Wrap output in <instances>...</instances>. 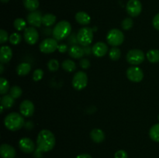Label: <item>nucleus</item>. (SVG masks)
<instances>
[{
  "instance_id": "a19ab883",
  "label": "nucleus",
  "mask_w": 159,
  "mask_h": 158,
  "mask_svg": "<svg viewBox=\"0 0 159 158\" xmlns=\"http://www.w3.org/2000/svg\"><path fill=\"white\" fill-rule=\"evenodd\" d=\"M68 45L65 44V43H61V44L58 45V47H57V50H58L59 52L62 53V54L67 52V51H68Z\"/></svg>"
},
{
  "instance_id": "bb28decb",
  "label": "nucleus",
  "mask_w": 159,
  "mask_h": 158,
  "mask_svg": "<svg viewBox=\"0 0 159 158\" xmlns=\"http://www.w3.org/2000/svg\"><path fill=\"white\" fill-rule=\"evenodd\" d=\"M62 68L67 72H73L76 69V64L73 60H65L62 62Z\"/></svg>"
},
{
  "instance_id": "cd10ccee",
  "label": "nucleus",
  "mask_w": 159,
  "mask_h": 158,
  "mask_svg": "<svg viewBox=\"0 0 159 158\" xmlns=\"http://www.w3.org/2000/svg\"><path fill=\"white\" fill-rule=\"evenodd\" d=\"M109 56H110V58L112 60H118L121 57V51L116 46H113V48H111L109 52Z\"/></svg>"
},
{
  "instance_id": "6ab92c4d",
  "label": "nucleus",
  "mask_w": 159,
  "mask_h": 158,
  "mask_svg": "<svg viewBox=\"0 0 159 158\" xmlns=\"http://www.w3.org/2000/svg\"><path fill=\"white\" fill-rule=\"evenodd\" d=\"M68 54L70 57L75 59H80L85 55L83 48L81 47L79 45H74L71 46L68 50Z\"/></svg>"
},
{
  "instance_id": "f704fd0d",
  "label": "nucleus",
  "mask_w": 159,
  "mask_h": 158,
  "mask_svg": "<svg viewBox=\"0 0 159 158\" xmlns=\"http://www.w3.org/2000/svg\"><path fill=\"white\" fill-rule=\"evenodd\" d=\"M43 77V71L42 69H37L34 71L33 74V79L34 81H39L41 80Z\"/></svg>"
},
{
  "instance_id": "ddd939ff",
  "label": "nucleus",
  "mask_w": 159,
  "mask_h": 158,
  "mask_svg": "<svg viewBox=\"0 0 159 158\" xmlns=\"http://www.w3.org/2000/svg\"><path fill=\"white\" fill-rule=\"evenodd\" d=\"M19 147L25 153H31L35 150L34 141L28 137H23L19 141Z\"/></svg>"
},
{
  "instance_id": "9b49d317",
  "label": "nucleus",
  "mask_w": 159,
  "mask_h": 158,
  "mask_svg": "<svg viewBox=\"0 0 159 158\" xmlns=\"http://www.w3.org/2000/svg\"><path fill=\"white\" fill-rule=\"evenodd\" d=\"M27 22L33 27H40L43 24V15L40 11L30 12L27 15Z\"/></svg>"
},
{
  "instance_id": "2eb2a0df",
  "label": "nucleus",
  "mask_w": 159,
  "mask_h": 158,
  "mask_svg": "<svg viewBox=\"0 0 159 158\" xmlns=\"http://www.w3.org/2000/svg\"><path fill=\"white\" fill-rule=\"evenodd\" d=\"M0 154L2 158H14L16 155V152L11 145L3 143L0 147Z\"/></svg>"
},
{
  "instance_id": "8fccbe9b",
  "label": "nucleus",
  "mask_w": 159,
  "mask_h": 158,
  "mask_svg": "<svg viewBox=\"0 0 159 158\" xmlns=\"http://www.w3.org/2000/svg\"><path fill=\"white\" fill-rule=\"evenodd\" d=\"M158 120H159V116H158Z\"/></svg>"
},
{
  "instance_id": "4468645a",
  "label": "nucleus",
  "mask_w": 159,
  "mask_h": 158,
  "mask_svg": "<svg viewBox=\"0 0 159 158\" xmlns=\"http://www.w3.org/2000/svg\"><path fill=\"white\" fill-rule=\"evenodd\" d=\"M34 105L31 101L24 100L20 105V114L24 117H30L34 112Z\"/></svg>"
},
{
  "instance_id": "c9c22d12",
  "label": "nucleus",
  "mask_w": 159,
  "mask_h": 158,
  "mask_svg": "<svg viewBox=\"0 0 159 158\" xmlns=\"http://www.w3.org/2000/svg\"><path fill=\"white\" fill-rule=\"evenodd\" d=\"M8 39H9V36H8L7 32L2 29L0 30V43L2 44V43H6L8 40Z\"/></svg>"
},
{
  "instance_id": "aec40b11",
  "label": "nucleus",
  "mask_w": 159,
  "mask_h": 158,
  "mask_svg": "<svg viewBox=\"0 0 159 158\" xmlns=\"http://www.w3.org/2000/svg\"><path fill=\"white\" fill-rule=\"evenodd\" d=\"M75 20L79 24L81 25H88L91 22V17L87 12L80 11L75 14Z\"/></svg>"
},
{
  "instance_id": "b1692460",
  "label": "nucleus",
  "mask_w": 159,
  "mask_h": 158,
  "mask_svg": "<svg viewBox=\"0 0 159 158\" xmlns=\"http://www.w3.org/2000/svg\"><path fill=\"white\" fill-rule=\"evenodd\" d=\"M23 5L27 10L34 12L39 7L38 0H23Z\"/></svg>"
},
{
  "instance_id": "f3484780",
  "label": "nucleus",
  "mask_w": 159,
  "mask_h": 158,
  "mask_svg": "<svg viewBox=\"0 0 159 158\" xmlns=\"http://www.w3.org/2000/svg\"><path fill=\"white\" fill-rule=\"evenodd\" d=\"M12 57V50L9 46H2L0 52V61L1 64H6L11 60Z\"/></svg>"
},
{
  "instance_id": "58836bf2",
  "label": "nucleus",
  "mask_w": 159,
  "mask_h": 158,
  "mask_svg": "<svg viewBox=\"0 0 159 158\" xmlns=\"http://www.w3.org/2000/svg\"><path fill=\"white\" fill-rule=\"evenodd\" d=\"M79 64H80V66L82 67L83 69H88V68H89L91 64H90V61L88 60V59L83 58L80 60Z\"/></svg>"
},
{
  "instance_id": "c756f323",
  "label": "nucleus",
  "mask_w": 159,
  "mask_h": 158,
  "mask_svg": "<svg viewBox=\"0 0 159 158\" xmlns=\"http://www.w3.org/2000/svg\"><path fill=\"white\" fill-rule=\"evenodd\" d=\"M23 94V91H22L21 88L17 85H14L9 90V94L14 99H16L20 98Z\"/></svg>"
},
{
  "instance_id": "20e7f679",
  "label": "nucleus",
  "mask_w": 159,
  "mask_h": 158,
  "mask_svg": "<svg viewBox=\"0 0 159 158\" xmlns=\"http://www.w3.org/2000/svg\"><path fill=\"white\" fill-rule=\"evenodd\" d=\"M77 39L81 46H89L93 40V30L90 27L82 28L78 32Z\"/></svg>"
},
{
  "instance_id": "39448f33",
  "label": "nucleus",
  "mask_w": 159,
  "mask_h": 158,
  "mask_svg": "<svg viewBox=\"0 0 159 158\" xmlns=\"http://www.w3.org/2000/svg\"><path fill=\"white\" fill-rule=\"evenodd\" d=\"M107 40L111 46H118L122 44L124 41V35L120 29H112L107 33Z\"/></svg>"
},
{
  "instance_id": "7ed1b4c3",
  "label": "nucleus",
  "mask_w": 159,
  "mask_h": 158,
  "mask_svg": "<svg viewBox=\"0 0 159 158\" xmlns=\"http://www.w3.org/2000/svg\"><path fill=\"white\" fill-rule=\"evenodd\" d=\"M71 33V26L69 22L62 20L56 24L52 30V35L57 40H62L68 38Z\"/></svg>"
},
{
  "instance_id": "72a5a7b5",
  "label": "nucleus",
  "mask_w": 159,
  "mask_h": 158,
  "mask_svg": "<svg viewBox=\"0 0 159 158\" xmlns=\"http://www.w3.org/2000/svg\"><path fill=\"white\" fill-rule=\"evenodd\" d=\"M48 68L49 71H56L58 70L59 68V62L55 59H51L48 61Z\"/></svg>"
},
{
  "instance_id": "423d86ee",
  "label": "nucleus",
  "mask_w": 159,
  "mask_h": 158,
  "mask_svg": "<svg viewBox=\"0 0 159 158\" xmlns=\"http://www.w3.org/2000/svg\"><path fill=\"white\" fill-rule=\"evenodd\" d=\"M127 62L132 65H139L144 62L145 56L144 52L139 49H133L128 51L127 54Z\"/></svg>"
},
{
  "instance_id": "1a4fd4ad",
  "label": "nucleus",
  "mask_w": 159,
  "mask_h": 158,
  "mask_svg": "<svg viewBox=\"0 0 159 158\" xmlns=\"http://www.w3.org/2000/svg\"><path fill=\"white\" fill-rule=\"evenodd\" d=\"M127 77L133 82H141L144 78V72L138 67H130L127 71Z\"/></svg>"
},
{
  "instance_id": "6e6552de",
  "label": "nucleus",
  "mask_w": 159,
  "mask_h": 158,
  "mask_svg": "<svg viewBox=\"0 0 159 158\" xmlns=\"http://www.w3.org/2000/svg\"><path fill=\"white\" fill-rule=\"evenodd\" d=\"M88 76L83 71H79L74 75L72 79V85L76 90H82L87 86Z\"/></svg>"
},
{
  "instance_id": "f8f14e48",
  "label": "nucleus",
  "mask_w": 159,
  "mask_h": 158,
  "mask_svg": "<svg viewBox=\"0 0 159 158\" xmlns=\"http://www.w3.org/2000/svg\"><path fill=\"white\" fill-rule=\"evenodd\" d=\"M24 39L30 45H34L39 40V33L37 29L33 26L25 29Z\"/></svg>"
},
{
  "instance_id": "a211bd4d",
  "label": "nucleus",
  "mask_w": 159,
  "mask_h": 158,
  "mask_svg": "<svg viewBox=\"0 0 159 158\" xmlns=\"http://www.w3.org/2000/svg\"><path fill=\"white\" fill-rule=\"evenodd\" d=\"M90 137L93 142L96 143H100L105 139V133L100 129H94L90 133Z\"/></svg>"
},
{
  "instance_id": "c03bdc74",
  "label": "nucleus",
  "mask_w": 159,
  "mask_h": 158,
  "mask_svg": "<svg viewBox=\"0 0 159 158\" xmlns=\"http://www.w3.org/2000/svg\"><path fill=\"white\" fill-rule=\"evenodd\" d=\"M76 158H93L89 154L87 153H82V154H79L76 156Z\"/></svg>"
},
{
  "instance_id": "473e14b6",
  "label": "nucleus",
  "mask_w": 159,
  "mask_h": 158,
  "mask_svg": "<svg viewBox=\"0 0 159 158\" xmlns=\"http://www.w3.org/2000/svg\"><path fill=\"white\" fill-rule=\"evenodd\" d=\"M22 37L21 35L17 33H13L9 36V42L12 45H17L21 42Z\"/></svg>"
},
{
  "instance_id": "ea45409f",
  "label": "nucleus",
  "mask_w": 159,
  "mask_h": 158,
  "mask_svg": "<svg viewBox=\"0 0 159 158\" xmlns=\"http://www.w3.org/2000/svg\"><path fill=\"white\" fill-rule=\"evenodd\" d=\"M152 24H153V26L155 29L159 30V13L155 15L153 21H152Z\"/></svg>"
},
{
  "instance_id": "4c0bfd02",
  "label": "nucleus",
  "mask_w": 159,
  "mask_h": 158,
  "mask_svg": "<svg viewBox=\"0 0 159 158\" xmlns=\"http://www.w3.org/2000/svg\"><path fill=\"white\" fill-rule=\"evenodd\" d=\"M114 158H128V155L125 150H120L115 153Z\"/></svg>"
},
{
  "instance_id": "79ce46f5",
  "label": "nucleus",
  "mask_w": 159,
  "mask_h": 158,
  "mask_svg": "<svg viewBox=\"0 0 159 158\" xmlns=\"http://www.w3.org/2000/svg\"><path fill=\"white\" fill-rule=\"evenodd\" d=\"M84 52H85V55H90L92 52H93V47L89 46H84Z\"/></svg>"
},
{
  "instance_id": "a18cd8bd",
  "label": "nucleus",
  "mask_w": 159,
  "mask_h": 158,
  "mask_svg": "<svg viewBox=\"0 0 159 158\" xmlns=\"http://www.w3.org/2000/svg\"><path fill=\"white\" fill-rule=\"evenodd\" d=\"M43 33L46 36H48V35H50V34H51V29H43Z\"/></svg>"
},
{
  "instance_id": "7c9ffc66",
  "label": "nucleus",
  "mask_w": 159,
  "mask_h": 158,
  "mask_svg": "<svg viewBox=\"0 0 159 158\" xmlns=\"http://www.w3.org/2000/svg\"><path fill=\"white\" fill-rule=\"evenodd\" d=\"M14 27L16 30L18 31H21L23 29H25L26 27V22L22 18H17L16 19L15 21H14Z\"/></svg>"
},
{
  "instance_id": "4be33fe9",
  "label": "nucleus",
  "mask_w": 159,
  "mask_h": 158,
  "mask_svg": "<svg viewBox=\"0 0 159 158\" xmlns=\"http://www.w3.org/2000/svg\"><path fill=\"white\" fill-rule=\"evenodd\" d=\"M14 99L10 94H5L1 99V105L5 108H10L14 105Z\"/></svg>"
},
{
  "instance_id": "09e8293b",
  "label": "nucleus",
  "mask_w": 159,
  "mask_h": 158,
  "mask_svg": "<svg viewBox=\"0 0 159 158\" xmlns=\"http://www.w3.org/2000/svg\"><path fill=\"white\" fill-rule=\"evenodd\" d=\"M1 1H2V2L6 3V2H9V0H1Z\"/></svg>"
},
{
  "instance_id": "dca6fc26",
  "label": "nucleus",
  "mask_w": 159,
  "mask_h": 158,
  "mask_svg": "<svg viewBox=\"0 0 159 158\" xmlns=\"http://www.w3.org/2000/svg\"><path fill=\"white\" fill-rule=\"evenodd\" d=\"M108 46L104 42H97L93 46V53L96 57H102L107 54Z\"/></svg>"
},
{
  "instance_id": "2f4dec72",
  "label": "nucleus",
  "mask_w": 159,
  "mask_h": 158,
  "mask_svg": "<svg viewBox=\"0 0 159 158\" xmlns=\"http://www.w3.org/2000/svg\"><path fill=\"white\" fill-rule=\"evenodd\" d=\"M133 25L134 21L130 17H127V18L124 19L123 20L122 23H121L123 29H124V30H129V29H130L133 27Z\"/></svg>"
},
{
  "instance_id": "0eeeda50",
  "label": "nucleus",
  "mask_w": 159,
  "mask_h": 158,
  "mask_svg": "<svg viewBox=\"0 0 159 158\" xmlns=\"http://www.w3.org/2000/svg\"><path fill=\"white\" fill-rule=\"evenodd\" d=\"M58 47L57 40L54 38H47L40 43V50L44 54H51L54 53Z\"/></svg>"
},
{
  "instance_id": "c85d7f7f",
  "label": "nucleus",
  "mask_w": 159,
  "mask_h": 158,
  "mask_svg": "<svg viewBox=\"0 0 159 158\" xmlns=\"http://www.w3.org/2000/svg\"><path fill=\"white\" fill-rule=\"evenodd\" d=\"M10 90L8 81L4 77L0 78V94H6Z\"/></svg>"
},
{
  "instance_id": "de8ad7c7",
  "label": "nucleus",
  "mask_w": 159,
  "mask_h": 158,
  "mask_svg": "<svg viewBox=\"0 0 159 158\" xmlns=\"http://www.w3.org/2000/svg\"><path fill=\"white\" fill-rule=\"evenodd\" d=\"M4 107L2 106V105H1V111H0V112L1 113H2L3 112V111H4Z\"/></svg>"
},
{
  "instance_id": "f03ea898",
  "label": "nucleus",
  "mask_w": 159,
  "mask_h": 158,
  "mask_svg": "<svg viewBox=\"0 0 159 158\" xmlns=\"http://www.w3.org/2000/svg\"><path fill=\"white\" fill-rule=\"evenodd\" d=\"M4 125L10 131H17L25 125L24 118L18 112H11L5 118Z\"/></svg>"
},
{
  "instance_id": "e433bc0d",
  "label": "nucleus",
  "mask_w": 159,
  "mask_h": 158,
  "mask_svg": "<svg viewBox=\"0 0 159 158\" xmlns=\"http://www.w3.org/2000/svg\"><path fill=\"white\" fill-rule=\"evenodd\" d=\"M68 42L70 45L71 46H74V45H76V43H79L77 39V35H75V33H71L69 37H68Z\"/></svg>"
},
{
  "instance_id": "412c9836",
  "label": "nucleus",
  "mask_w": 159,
  "mask_h": 158,
  "mask_svg": "<svg viewBox=\"0 0 159 158\" xmlns=\"http://www.w3.org/2000/svg\"><path fill=\"white\" fill-rule=\"evenodd\" d=\"M31 71V65L30 64L23 62V63L20 64L16 68V73L20 76L27 75Z\"/></svg>"
},
{
  "instance_id": "5701e85b",
  "label": "nucleus",
  "mask_w": 159,
  "mask_h": 158,
  "mask_svg": "<svg viewBox=\"0 0 159 158\" xmlns=\"http://www.w3.org/2000/svg\"><path fill=\"white\" fill-rule=\"evenodd\" d=\"M56 16L51 13H47L43 15V24L47 27H50V26H53L55 23Z\"/></svg>"
},
{
  "instance_id": "37998d69",
  "label": "nucleus",
  "mask_w": 159,
  "mask_h": 158,
  "mask_svg": "<svg viewBox=\"0 0 159 158\" xmlns=\"http://www.w3.org/2000/svg\"><path fill=\"white\" fill-rule=\"evenodd\" d=\"M25 127H26L27 129H32L34 128V124H33V122H30V121H28V122H26V123H25Z\"/></svg>"
},
{
  "instance_id": "393cba45",
  "label": "nucleus",
  "mask_w": 159,
  "mask_h": 158,
  "mask_svg": "<svg viewBox=\"0 0 159 158\" xmlns=\"http://www.w3.org/2000/svg\"><path fill=\"white\" fill-rule=\"evenodd\" d=\"M147 58L151 63H158L159 62V50H150L146 54Z\"/></svg>"
},
{
  "instance_id": "9d476101",
  "label": "nucleus",
  "mask_w": 159,
  "mask_h": 158,
  "mask_svg": "<svg viewBox=\"0 0 159 158\" xmlns=\"http://www.w3.org/2000/svg\"><path fill=\"white\" fill-rule=\"evenodd\" d=\"M127 12L131 17H137L142 11V4L139 0H130L127 4Z\"/></svg>"
},
{
  "instance_id": "a878e982",
  "label": "nucleus",
  "mask_w": 159,
  "mask_h": 158,
  "mask_svg": "<svg viewBox=\"0 0 159 158\" xmlns=\"http://www.w3.org/2000/svg\"><path fill=\"white\" fill-rule=\"evenodd\" d=\"M149 136L152 140L159 143V123L155 124L153 126H152L149 131Z\"/></svg>"
},
{
  "instance_id": "f257e3e1",
  "label": "nucleus",
  "mask_w": 159,
  "mask_h": 158,
  "mask_svg": "<svg viewBox=\"0 0 159 158\" xmlns=\"http://www.w3.org/2000/svg\"><path fill=\"white\" fill-rule=\"evenodd\" d=\"M55 136L52 132L48 129H43L39 133L37 138V149L34 153L35 157H41L43 152H48L55 146Z\"/></svg>"
},
{
  "instance_id": "49530a36",
  "label": "nucleus",
  "mask_w": 159,
  "mask_h": 158,
  "mask_svg": "<svg viewBox=\"0 0 159 158\" xmlns=\"http://www.w3.org/2000/svg\"><path fill=\"white\" fill-rule=\"evenodd\" d=\"M3 71H4V66H3V64H0V74H2Z\"/></svg>"
}]
</instances>
